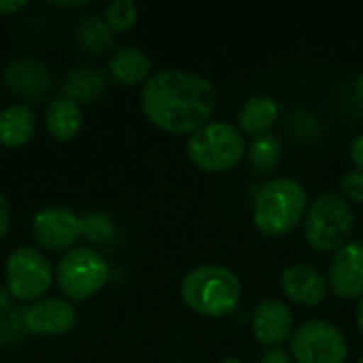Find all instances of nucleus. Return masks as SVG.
Wrapping results in <instances>:
<instances>
[{"label": "nucleus", "instance_id": "1", "mask_svg": "<svg viewBox=\"0 0 363 363\" xmlns=\"http://www.w3.org/2000/svg\"><path fill=\"white\" fill-rule=\"evenodd\" d=\"M140 106L147 119L168 134H194L208 123L217 106L215 85L191 70L162 68L143 87Z\"/></svg>", "mask_w": 363, "mask_h": 363}, {"label": "nucleus", "instance_id": "2", "mask_svg": "<svg viewBox=\"0 0 363 363\" xmlns=\"http://www.w3.org/2000/svg\"><path fill=\"white\" fill-rule=\"evenodd\" d=\"M308 211L306 187L291 177H277L262 185L253 202V221L268 236L289 234Z\"/></svg>", "mask_w": 363, "mask_h": 363}, {"label": "nucleus", "instance_id": "3", "mask_svg": "<svg viewBox=\"0 0 363 363\" xmlns=\"http://www.w3.org/2000/svg\"><path fill=\"white\" fill-rule=\"evenodd\" d=\"M240 279L221 264H202L191 268L181 281L185 304L204 317H223L240 302Z\"/></svg>", "mask_w": 363, "mask_h": 363}, {"label": "nucleus", "instance_id": "4", "mask_svg": "<svg viewBox=\"0 0 363 363\" xmlns=\"http://www.w3.org/2000/svg\"><path fill=\"white\" fill-rule=\"evenodd\" d=\"M355 228V213L349 200L338 191H321L308 202L304 217V236L317 251H332L347 245Z\"/></svg>", "mask_w": 363, "mask_h": 363}, {"label": "nucleus", "instance_id": "5", "mask_svg": "<svg viewBox=\"0 0 363 363\" xmlns=\"http://www.w3.org/2000/svg\"><path fill=\"white\" fill-rule=\"evenodd\" d=\"M247 153L245 134L230 121H208L187 140L189 160L206 172H225Z\"/></svg>", "mask_w": 363, "mask_h": 363}, {"label": "nucleus", "instance_id": "6", "mask_svg": "<svg viewBox=\"0 0 363 363\" xmlns=\"http://www.w3.org/2000/svg\"><path fill=\"white\" fill-rule=\"evenodd\" d=\"M108 277V262L104 259V255H100V251H94L89 247L66 251L55 270L57 289L68 302H85L94 298L100 289H104Z\"/></svg>", "mask_w": 363, "mask_h": 363}, {"label": "nucleus", "instance_id": "7", "mask_svg": "<svg viewBox=\"0 0 363 363\" xmlns=\"http://www.w3.org/2000/svg\"><path fill=\"white\" fill-rule=\"evenodd\" d=\"M4 277L11 296L21 302L40 300L53 283L49 257L30 245H21L11 251L4 266Z\"/></svg>", "mask_w": 363, "mask_h": 363}, {"label": "nucleus", "instance_id": "8", "mask_svg": "<svg viewBox=\"0 0 363 363\" xmlns=\"http://www.w3.org/2000/svg\"><path fill=\"white\" fill-rule=\"evenodd\" d=\"M289 342L296 363H345L349 355L342 330L325 319L300 323Z\"/></svg>", "mask_w": 363, "mask_h": 363}, {"label": "nucleus", "instance_id": "9", "mask_svg": "<svg viewBox=\"0 0 363 363\" xmlns=\"http://www.w3.org/2000/svg\"><path fill=\"white\" fill-rule=\"evenodd\" d=\"M34 240L49 251L70 249L81 234V217L66 206H47L32 219Z\"/></svg>", "mask_w": 363, "mask_h": 363}, {"label": "nucleus", "instance_id": "10", "mask_svg": "<svg viewBox=\"0 0 363 363\" xmlns=\"http://www.w3.org/2000/svg\"><path fill=\"white\" fill-rule=\"evenodd\" d=\"M21 323L30 334L36 336H60L74 328L77 311L68 300L40 298L30 302L21 313Z\"/></svg>", "mask_w": 363, "mask_h": 363}, {"label": "nucleus", "instance_id": "11", "mask_svg": "<svg viewBox=\"0 0 363 363\" xmlns=\"http://www.w3.org/2000/svg\"><path fill=\"white\" fill-rule=\"evenodd\" d=\"M328 283L342 298H363V240H351L332 255Z\"/></svg>", "mask_w": 363, "mask_h": 363}, {"label": "nucleus", "instance_id": "12", "mask_svg": "<svg viewBox=\"0 0 363 363\" xmlns=\"http://www.w3.org/2000/svg\"><path fill=\"white\" fill-rule=\"evenodd\" d=\"M2 83L13 96L36 102L49 91L51 74L43 62L34 57H17L2 68Z\"/></svg>", "mask_w": 363, "mask_h": 363}, {"label": "nucleus", "instance_id": "13", "mask_svg": "<svg viewBox=\"0 0 363 363\" xmlns=\"http://www.w3.org/2000/svg\"><path fill=\"white\" fill-rule=\"evenodd\" d=\"M253 336L266 347H281L283 342L291 340L296 332V321L291 308L277 298L262 300L253 311Z\"/></svg>", "mask_w": 363, "mask_h": 363}, {"label": "nucleus", "instance_id": "14", "mask_svg": "<svg viewBox=\"0 0 363 363\" xmlns=\"http://www.w3.org/2000/svg\"><path fill=\"white\" fill-rule=\"evenodd\" d=\"M283 294L300 306H319L330 294V283L323 272L311 264H291L281 272Z\"/></svg>", "mask_w": 363, "mask_h": 363}, {"label": "nucleus", "instance_id": "15", "mask_svg": "<svg viewBox=\"0 0 363 363\" xmlns=\"http://www.w3.org/2000/svg\"><path fill=\"white\" fill-rule=\"evenodd\" d=\"M45 125L47 132L60 140V143H70L79 136L83 128V111L81 104H77L68 96H55L47 111H45Z\"/></svg>", "mask_w": 363, "mask_h": 363}, {"label": "nucleus", "instance_id": "16", "mask_svg": "<svg viewBox=\"0 0 363 363\" xmlns=\"http://www.w3.org/2000/svg\"><path fill=\"white\" fill-rule=\"evenodd\" d=\"M36 115L28 104H11L0 111V145L9 149L23 147L32 140Z\"/></svg>", "mask_w": 363, "mask_h": 363}, {"label": "nucleus", "instance_id": "17", "mask_svg": "<svg viewBox=\"0 0 363 363\" xmlns=\"http://www.w3.org/2000/svg\"><path fill=\"white\" fill-rule=\"evenodd\" d=\"M111 74L123 83V85H136L145 79L151 77V57L147 55L145 49L128 45V47H119L108 62Z\"/></svg>", "mask_w": 363, "mask_h": 363}, {"label": "nucleus", "instance_id": "18", "mask_svg": "<svg viewBox=\"0 0 363 363\" xmlns=\"http://www.w3.org/2000/svg\"><path fill=\"white\" fill-rule=\"evenodd\" d=\"M106 89V79L100 70L91 66L72 68L62 81V96L72 98L77 104H91L96 102Z\"/></svg>", "mask_w": 363, "mask_h": 363}, {"label": "nucleus", "instance_id": "19", "mask_svg": "<svg viewBox=\"0 0 363 363\" xmlns=\"http://www.w3.org/2000/svg\"><path fill=\"white\" fill-rule=\"evenodd\" d=\"M279 119V102L272 96L257 94L245 100L238 111V128L245 134H264Z\"/></svg>", "mask_w": 363, "mask_h": 363}, {"label": "nucleus", "instance_id": "20", "mask_svg": "<svg viewBox=\"0 0 363 363\" xmlns=\"http://www.w3.org/2000/svg\"><path fill=\"white\" fill-rule=\"evenodd\" d=\"M247 157L259 172H270L281 162V140L272 132H264L251 138L247 145Z\"/></svg>", "mask_w": 363, "mask_h": 363}, {"label": "nucleus", "instance_id": "21", "mask_svg": "<svg viewBox=\"0 0 363 363\" xmlns=\"http://www.w3.org/2000/svg\"><path fill=\"white\" fill-rule=\"evenodd\" d=\"M81 234L100 247H113V242L117 240V228L115 221L108 213L104 211H89L81 217Z\"/></svg>", "mask_w": 363, "mask_h": 363}, {"label": "nucleus", "instance_id": "22", "mask_svg": "<svg viewBox=\"0 0 363 363\" xmlns=\"http://www.w3.org/2000/svg\"><path fill=\"white\" fill-rule=\"evenodd\" d=\"M77 40L81 47L89 49L91 53H98V51H104L106 47L113 45V30L106 26L104 17L89 15L77 28Z\"/></svg>", "mask_w": 363, "mask_h": 363}, {"label": "nucleus", "instance_id": "23", "mask_svg": "<svg viewBox=\"0 0 363 363\" xmlns=\"http://www.w3.org/2000/svg\"><path fill=\"white\" fill-rule=\"evenodd\" d=\"M102 17L113 32H125L138 19V4L134 0H113L106 4Z\"/></svg>", "mask_w": 363, "mask_h": 363}, {"label": "nucleus", "instance_id": "24", "mask_svg": "<svg viewBox=\"0 0 363 363\" xmlns=\"http://www.w3.org/2000/svg\"><path fill=\"white\" fill-rule=\"evenodd\" d=\"M340 194L349 202L363 204V168H351L340 177Z\"/></svg>", "mask_w": 363, "mask_h": 363}, {"label": "nucleus", "instance_id": "25", "mask_svg": "<svg viewBox=\"0 0 363 363\" xmlns=\"http://www.w3.org/2000/svg\"><path fill=\"white\" fill-rule=\"evenodd\" d=\"M257 363H294V362H291V357H289V353H287L285 349H281V347H272V349H268V351H264V353L259 355V362Z\"/></svg>", "mask_w": 363, "mask_h": 363}, {"label": "nucleus", "instance_id": "26", "mask_svg": "<svg viewBox=\"0 0 363 363\" xmlns=\"http://www.w3.org/2000/svg\"><path fill=\"white\" fill-rule=\"evenodd\" d=\"M349 155H351L355 168H363V132H359V134L351 140V145H349Z\"/></svg>", "mask_w": 363, "mask_h": 363}, {"label": "nucleus", "instance_id": "27", "mask_svg": "<svg viewBox=\"0 0 363 363\" xmlns=\"http://www.w3.org/2000/svg\"><path fill=\"white\" fill-rule=\"evenodd\" d=\"M11 228V204L9 200L0 194V240L4 238V234Z\"/></svg>", "mask_w": 363, "mask_h": 363}, {"label": "nucleus", "instance_id": "28", "mask_svg": "<svg viewBox=\"0 0 363 363\" xmlns=\"http://www.w3.org/2000/svg\"><path fill=\"white\" fill-rule=\"evenodd\" d=\"M28 2L23 0H0V15H13L21 9H26Z\"/></svg>", "mask_w": 363, "mask_h": 363}, {"label": "nucleus", "instance_id": "29", "mask_svg": "<svg viewBox=\"0 0 363 363\" xmlns=\"http://www.w3.org/2000/svg\"><path fill=\"white\" fill-rule=\"evenodd\" d=\"M85 4H87L85 0H79V2H57L55 6H62V9H81Z\"/></svg>", "mask_w": 363, "mask_h": 363}, {"label": "nucleus", "instance_id": "30", "mask_svg": "<svg viewBox=\"0 0 363 363\" xmlns=\"http://www.w3.org/2000/svg\"><path fill=\"white\" fill-rule=\"evenodd\" d=\"M357 328H359V332L363 334V298L359 300V304H357Z\"/></svg>", "mask_w": 363, "mask_h": 363}, {"label": "nucleus", "instance_id": "31", "mask_svg": "<svg viewBox=\"0 0 363 363\" xmlns=\"http://www.w3.org/2000/svg\"><path fill=\"white\" fill-rule=\"evenodd\" d=\"M355 91H357V96L363 100V72L357 77V81H355Z\"/></svg>", "mask_w": 363, "mask_h": 363}, {"label": "nucleus", "instance_id": "32", "mask_svg": "<svg viewBox=\"0 0 363 363\" xmlns=\"http://www.w3.org/2000/svg\"><path fill=\"white\" fill-rule=\"evenodd\" d=\"M219 363H247L245 359H238V357H223Z\"/></svg>", "mask_w": 363, "mask_h": 363}, {"label": "nucleus", "instance_id": "33", "mask_svg": "<svg viewBox=\"0 0 363 363\" xmlns=\"http://www.w3.org/2000/svg\"><path fill=\"white\" fill-rule=\"evenodd\" d=\"M357 363H363V353H362V357H359V359H357Z\"/></svg>", "mask_w": 363, "mask_h": 363}]
</instances>
